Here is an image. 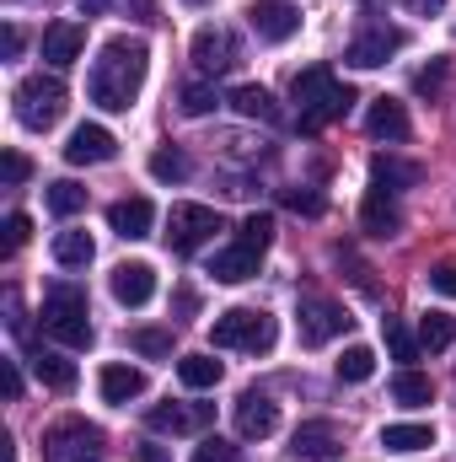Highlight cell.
<instances>
[{
	"instance_id": "obj_1",
	"label": "cell",
	"mask_w": 456,
	"mask_h": 462,
	"mask_svg": "<svg viewBox=\"0 0 456 462\" xmlns=\"http://www.w3.org/2000/svg\"><path fill=\"white\" fill-rule=\"evenodd\" d=\"M145 70H150V49L129 32H118L103 43V54L92 60V76H87V97L103 108V114H129L140 87H145Z\"/></svg>"
},
{
	"instance_id": "obj_2",
	"label": "cell",
	"mask_w": 456,
	"mask_h": 462,
	"mask_svg": "<svg viewBox=\"0 0 456 462\" xmlns=\"http://www.w3.org/2000/svg\"><path fill=\"white\" fill-rule=\"evenodd\" d=\"M290 97H296V108H301V129H323V124L343 118L349 114V103H354V92L343 87L328 65L301 70V76L290 81Z\"/></svg>"
},
{
	"instance_id": "obj_3",
	"label": "cell",
	"mask_w": 456,
	"mask_h": 462,
	"mask_svg": "<svg viewBox=\"0 0 456 462\" xmlns=\"http://www.w3.org/2000/svg\"><path fill=\"white\" fill-rule=\"evenodd\" d=\"M65 103H70V92H65V81L54 70L22 76L16 92H11V108H16V124L22 129H54L65 118Z\"/></svg>"
},
{
	"instance_id": "obj_4",
	"label": "cell",
	"mask_w": 456,
	"mask_h": 462,
	"mask_svg": "<svg viewBox=\"0 0 456 462\" xmlns=\"http://www.w3.org/2000/svg\"><path fill=\"white\" fill-rule=\"evenodd\" d=\"M274 318L269 312H258V307H231L221 312L215 323H210V339L215 349H247V355H269L274 349Z\"/></svg>"
},
{
	"instance_id": "obj_5",
	"label": "cell",
	"mask_w": 456,
	"mask_h": 462,
	"mask_svg": "<svg viewBox=\"0 0 456 462\" xmlns=\"http://www.w3.org/2000/svg\"><path fill=\"white\" fill-rule=\"evenodd\" d=\"M43 328L59 339L65 349H87L92 345V318H87V296L76 285H54L43 296Z\"/></svg>"
},
{
	"instance_id": "obj_6",
	"label": "cell",
	"mask_w": 456,
	"mask_h": 462,
	"mask_svg": "<svg viewBox=\"0 0 456 462\" xmlns=\"http://www.w3.org/2000/svg\"><path fill=\"white\" fill-rule=\"evenodd\" d=\"M43 457L49 462H103V430L87 420H59L43 436Z\"/></svg>"
},
{
	"instance_id": "obj_7",
	"label": "cell",
	"mask_w": 456,
	"mask_h": 462,
	"mask_svg": "<svg viewBox=\"0 0 456 462\" xmlns=\"http://www.w3.org/2000/svg\"><path fill=\"white\" fill-rule=\"evenodd\" d=\"M215 231H221V216H215L210 205H172L161 236H167L172 253H194V247H205Z\"/></svg>"
},
{
	"instance_id": "obj_8",
	"label": "cell",
	"mask_w": 456,
	"mask_h": 462,
	"mask_svg": "<svg viewBox=\"0 0 456 462\" xmlns=\"http://www.w3.org/2000/svg\"><path fill=\"white\" fill-rule=\"evenodd\" d=\"M194 65L205 70V76H226L242 65V38L221 27V22H210V27H199L194 32Z\"/></svg>"
},
{
	"instance_id": "obj_9",
	"label": "cell",
	"mask_w": 456,
	"mask_h": 462,
	"mask_svg": "<svg viewBox=\"0 0 456 462\" xmlns=\"http://www.w3.org/2000/svg\"><path fill=\"white\" fill-rule=\"evenodd\" d=\"M408 43V32L403 27H387V22H370L349 49H343V65H354V70H376V65H387L397 49Z\"/></svg>"
},
{
	"instance_id": "obj_10",
	"label": "cell",
	"mask_w": 456,
	"mask_h": 462,
	"mask_svg": "<svg viewBox=\"0 0 456 462\" xmlns=\"http://www.w3.org/2000/svg\"><path fill=\"white\" fill-rule=\"evenodd\" d=\"M247 27L263 38V43H290L301 32V11L290 0H252L247 5Z\"/></svg>"
},
{
	"instance_id": "obj_11",
	"label": "cell",
	"mask_w": 456,
	"mask_h": 462,
	"mask_svg": "<svg viewBox=\"0 0 456 462\" xmlns=\"http://www.w3.org/2000/svg\"><path fill=\"white\" fill-rule=\"evenodd\" d=\"M145 420H150V430H161V436H199V430H210L215 403H156Z\"/></svg>"
},
{
	"instance_id": "obj_12",
	"label": "cell",
	"mask_w": 456,
	"mask_h": 462,
	"mask_svg": "<svg viewBox=\"0 0 456 462\" xmlns=\"http://www.w3.org/2000/svg\"><path fill=\"white\" fill-rule=\"evenodd\" d=\"M343 328H349V312L339 301H301V345L306 349L333 345Z\"/></svg>"
},
{
	"instance_id": "obj_13",
	"label": "cell",
	"mask_w": 456,
	"mask_h": 462,
	"mask_svg": "<svg viewBox=\"0 0 456 462\" xmlns=\"http://www.w3.org/2000/svg\"><path fill=\"white\" fill-rule=\"evenodd\" d=\"M114 156H118L114 129H103V124H76L70 129V145H65L70 167H97V162H114Z\"/></svg>"
},
{
	"instance_id": "obj_14",
	"label": "cell",
	"mask_w": 456,
	"mask_h": 462,
	"mask_svg": "<svg viewBox=\"0 0 456 462\" xmlns=\"http://www.w3.org/2000/svg\"><path fill=\"white\" fill-rule=\"evenodd\" d=\"M339 447H343V430L333 420H306V425L290 436V452L301 462H339Z\"/></svg>"
},
{
	"instance_id": "obj_15",
	"label": "cell",
	"mask_w": 456,
	"mask_h": 462,
	"mask_svg": "<svg viewBox=\"0 0 456 462\" xmlns=\"http://www.w3.org/2000/svg\"><path fill=\"white\" fill-rule=\"evenodd\" d=\"M279 430V403L263 393H242L236 398V436L242 441H269Z\"/></svg>"
},
{
	"instance_id": "obj_16",
	"label": "cell",
	"mask_w": 456,
	"mask_h": 462,
	"mask_svg": "<svg viewBox=\"0 0 456 462\" xmlns=\"http://www.w3.org/2000/svg\"><path fill=\"white\" fill-rule=\"evenodd\" d=\"M108 291H114L118 307H145L150 296H156V269L150 263H118L114 274H108Z\"/></svg>"
},
{
	"instance_id": "obj_17",
	"label": "cell",
	"mask_w": 456,
	"mask_h": 462,
	"mask_svg": "<svg viewBox=\"0 0 456 462\" xmlns=\"http://www.w3.org/2000/svg\"><path fill=\"white\" fill-rule=\"evenodd\" d=\"M360 226L370 231V236H397V231H403V210H397L392 189L370 183V194H365V205H360Z\"/></svg>"
},
{
	"instance_id": "obj_18",
	"label": "cell",
	"mask_w": 456,
	"mask_h": 462,
	"mask_svg": "<svg viewBox=\"0 0 456 462\" xmlns=\"http://www.w3.org/2000/svg\"><path fill=\"white\" fill-rule=\"evenodd\" d=\"M81 49H87V27H81V22H54V27H43V60H49L54 70L76 65Z\"/></svg>"
},
{
	"instance_id": "obj_19",
	"label": "cell",
	"mask_w": 456,
	"mask_h": 462,
	"mask_svg": "<svg viewBox=\"0 0 456 462\" xmlns=\"http://www.w3.org/2000/svg\"><path fill=\"white\" fill-rule=\"evenodd\" d=\"M97 393H103V403H129V398L145 393V371L129 365V360H108L103 376H97Z\"/></svg>"
},
{
	"instance_id": "obj_20",
	"label": "cell",
	"mask_w": 456,
	"mask_h": 462,
	"mask_svg": "<svg viewBox=\"0 0 456 462\" xmlns=\"http://www.w3.org/2000/svg\"><path fill=\"white\" fill-rule=\"evenodd\" d=\"M108 226L123 236V242H134V236H150V226H156V205L150 199H118V205H108Z\"/></svg>"
},
{
	"instance_id": "obj_21",
	"label": "cell",
	"mask_w": 456,
	"mask_h": 462,
	"mask_svg": "<svg viewBox=\"0 0 456 462\" xmlns=\"http://www.w3.org/2000/svg\"><path fill=\"white\" fill-rule=\"evenodd\" d=\"M365 129H370L376 140H392V145L414 134V124H408V108H403L397 97H376V103H370V114H365Z\"/></svg>"
},
{
	"instance_id": "obj_22",
	"label": "cell",
	"mask_w": 456,
	"mask_h": 462,
	"mask_svg": "<svg viewBox=\"0 0 456 462\" xmlns=\"http://www.w3.org/2000/svg\"><path fill=\"white\" fill-rule=\"evenodd\" d=\"M258 258L263 253H252V247H226V253H215V263H210V274L221 280V285H242V280H252L258 274Z\"/></svg>"
},
{
	"instance_id": "obj_23",
	"label": "cell",
	"mask_w": 456,
	"mask_h": 462,
	"mask_svg": "<svg viewBox=\"0 0 456 462\" xmlns=\"http://www.w3.org/2000/svg\"><path fill=\"white\" fill-rule=\"evenodd\" d=\"M419 178H424L419 162H397V156H376V162H370V183H381V189H392V194H397V189H414Z\"/></svg>"
},
{
	"instance_id": "obj_24",
	"label": "cell",
	"mask_w": 456,
	"mask_h": 462,
	"mask_svg": "<svg viewBox=\"0 0 456 462\" xmlns=\"http://www.w3.org/2000/svg\"><path fill=\"white\" fill-rule=\"evenodd\" d=\"M32 371H38V382L54 387V393H70V387H76V365H70L59 349H38V355H32Z\"/></svg>"
},
{
	"instance_id": "obj_25",
	"label": "cell",
	"mask_w": 456,
	"mask_h": 462,
	"mask_svg": "<svg viewBox=\"0 0 456 462\" xmlns=\"http://www.w3.org/2000/svg\"><path fill=\"white\" fill-rule=\"evenodd\" d=\"M221 376H226V365H221L215 355H183V360H178V382H183V387H194V393L215 387Z\"/></svg>"
},
{
	"instance_id": "obj_26",
	"label": "cell",
	"mask_w": 456,
	"mask_h": 462,
	"mask_svg": "<svg viewBox=\"0 0 456 462\" xmlns=\"http://www.w3.org/2000/svg\"><path fill=\"white\" fill-rule=\"evenodd\" d=\"M392 398H397L403 409H424V403L435 398V382H430L424 371H414V365H403V371L392 376Z\"/></svg>"
},
{
	"instance_id": "obj_27",
	"label": "cell",
	"mask_w": 456,
	"mask_h": 462,
	"mask_svg": "<svg viewBox=\"0 0 456 462\" xmlns=\"http://www.w3.org/2000/svg\"><path fill=\"white\" fill-rule=\"evenodd\" d=\"M231 108L247 114V118H263V124H279V118H285L269 87H236V92H231Z\"/></svg>"
},
{
	"instance_id": "obj_28",
	"label": "cell",
	"mask_w": 456,
	"mask_h": 462,
	"mask_svg": "<svg viewBox=\"0 0 456 462\" xmlns=\"http://www.w3.org/2000/svg\"><path fill=\"white\" fill-rule=\"evenodd\" d=\"M92 253H97V247H92L87 231H59V236H54V263H59V269H87Z\"/></svg>"
},
{
	"instance_id": "obj_29",
	"label": "cell",
	"mask_w": 456,
	"mask_h": 462,
	"mask_svg": "<svg viewBox=\"0 0 456 462\" xmlns=\"http://www.w3.org/2000/svg\"><path fill=\"white\" fill-rule=\"evenodd\" d=\"M381 447L408 457V452H424V447H435V430H430V425H387V430H381Z\"/></svg>"
},
{
	"instance_id": "obj_30",
	"label": "cell",
	"mask_w": 456,
	"mask_h": 462,
	"mask_svg": "<svg viewBox=\"0 0 456 462\" xmlns=\"http://www.w3.org/2000/svg\"><path fill=\"white\" fill-rule=\"evenodd\" d=\"M215 145L226 151L231 162H263V156H269V145H263L258 134H242V129H221Z\"/></svg>"
},
{
	"instance_id": "obj_31",
	"label": "cell",
	"mask_w": 456,
	"mask_h": 462,
	"mask_svg": "<svg viewBox=\"0 0 456 462\" xmlns=\"http://www.w3.org/2000/svg\"><path fill=\"white\" fill-rule=\"evenodd\" d=\"M376 376V349L370 345H349L339 355V382H370Z\"/></svg>"
},
{
	"instance_id": "obj_32",
	"label": "cell",
	"mask_w": 456,
	"mask_h": 462,
	"mask_svg": "<svg viewBox=\"0 0 456 462\" xmlns=\"http://www.w3.org/2000/svg\"><path fill=\"white\" fill-rule=\"evenodd\" d=\"M456 345V323L446 312H430L424 323H419V349H430V355H441V349Z\"/></svg>"
},
{
	"instance_id": "obj_33",
	"label": "cell",
	"mask_w": 456,
	"mask_h": 462,
	"mask_svg": "<svg viewBox=\"0 0 456 462\" xmlns=\"http://www.w3.org/2000/svg\"><path fill=\"white\" fill-rule=\"evenodd\" d=\"M49 210L54 216H76V210H87V189L81 183H70V178H59V183H49Z\"/></svg>"
},
{
	"instance_id": "obj_34",
	"label": "cell",
	"mask_w": 456,
	"mask_h": 462,
	"mask_svg": "<svg viewBox=\"0 0 456 462\" xmlns=\"http://www.w3.org/2000/svg\"><path fill=\"white\" fill-rule=\"evenodd\" d=\"M236 242H242V247H252V253H269V242H274V216L252 210V216L236 226Z\"/></svg>"
},
{
	"instance_id": "obj_35",
	"label": "cell",
	"mask_w": 456,
	"mask_h": 462,
	"mask_svg": "<svg viewBox=\"0 0 456 462\" xmlns=\"http://www.w3.org/2000/svg\"><path fill=\"white\" fill-rule=\"evenodd\" d=\"M150 178H161V183H183V178H188V156H183L178 145H161V151L150 156Z\"/></svg>"
},
{
	"instance_id": "obj_36",
	"label": "cell",
	"mask_w": 456,
	"mask_h": 462,
	"mask_svg": "<svg viewBox=\"0 0 456 462\" xmlns=\"http://www.w3.org/2000/svg\"><path fill=\"white\" fill-rule=\"evenodd\" d=\"M387 349H392V360H403V365H408V360H419V339H414L397 318H387Z\"/></svg>"
},
{
	"instance_id": "obj_37",
	"label": "cell",
	"mask_w": 456,
	"mask_h": 462,
	"mask_svg": "<svg viewBox=\"0 0 456 462\" xmlns=\"http://www.w3.org/2000/svg\"><path fill=\"white\" fill-rule=\"evenodd\" d=\"M215 103H221V97H215V87H205V81H194V87H183V103H178V108H183L188 118H205L210 108H215Z\"/></svg>"
},
{
	"instance_id": "obj_38",
	"label": "cell",
	"mask_w": 456,
	"mask_h": 462,
	"mask_svg": "<svg viewBox=\"0 0 456 462\" xmlns=\"http://www.w3.org/2000/svg\"><path fill=\"white\" fill-rule=\"evenodd\" d=\"M134 349H140L145 360H167V355H172V334H167V328H140V334H134Z\"/></svg>"
},
{
	"instance_id": "obj_39",
	"label": "cell",
	"mask_w": 456,
	"mask_h": 462,
	"mask_svg": "<svg viewBox=\"0 0 456 462\" xmlns=\"http://www.w3.org/2000/svg\"><path fill=\"white\" fill-rule=\"evenodd\" d=\"M27 236H32V221H27V216H5V236H0V258H11V253H16V247L27 242Z\"/></svg>"
},
{
	"instance_id": "obj_40",
	"label": "cell",
	"mask_w": 456,
	"mask_h": 462,
	"mask_svg": "<svg viewBox=\"0 0 456 462\" xmlns=\"http://www.w3.org/2000/svg\"><path fill=\"white\" fill-rule=\"evenodd\" d=\"M194 462H236V447L221 441V436H205V441L194 447Z\"/></svg>"
},
{
	"instance_id": "obj_41",
	"label": "cell",
	"mask_w": 456,
	"mask_h": 462,
	"mask_svg": "<svg viewBox=\"0 0 456 462\" xmlns=\"http://www.w3.org/2000/svg\"><path fill=\"white\" fill-rule=\"evenodd\" d=\"M285 205L296 216H323V194L317 189H285Z\"/></svg>"
},
{
	"instance_id": "obj_42",
	"label": "cell",
	"mask_w": 456,
	"mask_h": 462,
	"mask_svg": "<svg viewBox=\"0 0 456 462\" xmlns=\"http://www.w3.org/2000/svg\"><path fill=\"white\" fill-rule=\"evenodd\" d=\"M430 291H441V296H451L456 301V258H446V263L430 269Z\"/></svg>"
},
{
	"instance_id": "obj_43",
	"label": "cell",
	"mask_w": 456,
	"mask_h": 462,
	"mask_svg": "<svg viewBox=\"0 0 456 462\" xmlns=\"http://www.w3.org/2000/svg\"><path fill=\"white\" fill-rule=\"evenodd\" d=\"M27 172H32V162H27L22 151H5V189H22Z\"/></svg>"
},
{
	"instance_id": "obj_44",
	"label": "cell",
	"mask_w": 456,
	"mask_h": 462,
	"mask_svg": "<svg viewBox=\"0 0 456 462\" xmlns=\"http://www.w3.org/2000/svg\"><path fill=\"white\" fill-rule=\"evenodd\" d=\"M0 393L16 403L22 398V371H16V360H0Z\"/></svg>"
},
{
	"instance_id": "obj_45",
	"label": "cell",
	"mask_w": 456,
	"mask_h": 462,
	"mask_svg": "<svg viewBox=\"0 0 456 462\" xmlns=\"http://www.w3.org/2000/svg\"><path fill=\"white\" fill-rule=\"evenodd\" d=\"M441 81H446V60H435L430 70H419V81H414V87H419V92H435Z\"/></svg>"
},
{
	"instance_id": "obj_46",
	"label": "cell",
	"mask_w": 456,
	"mask_h": 462,
	"mask_svg": "<svg viewBox=\"0 0 456 462\" xmlns=\"http://www.w3.org/2000/svg\"><path fill=\"white\" fill-rule=\"evenodd\" d=\"M114 11H129V16L150 22V16H156V0H114Z\"/></svg>"
},
{
	"instance_id": "obj_47",
	"label": "cell",
	"mask_w": 456,
	"mask_h": 462,
	"mask_svg": "<svg viewBox=\"0 0 456 462\" xmlns=\"http://www.w3.org/2000/svg\"><path fill=\"white\" fill-rule=\"evenodd\" d=\"M403 5H408V11H414V16H435V11H441V5H446V0H403Z\"/></svg>"
},
{
	"instance_id": "obj_48",
	"label": "cell",
	"mask_w": 456,
	"mask_h": 462,
	"mask_svg": "<svg viewBox=\"0 0 456 462\" xmlns=\"http://www.w3.org/2000/svg\"><path fill=\"white\" fill-rule=\"evenodd\" d=\"M22 54V27H5V60H16Z\"/></svg>"
},
{
	"instance_id": "obj_49",
	"label": "cell",
	"mask_w": 456,
	"mask_h": 462,
	"mask_svg": "<svg viewBox=\"0 0 456 462\" xmlns=\"http://www.w3.org/2000/svg\"><path fill=\"white\" fill-rule=\"evenodd\" d=\"M140 462H172V457H167V447H156V441H145V447H140Z\"/></svg>"
},
{
	"instance_id": "obj_50",
	"label": "cell",
	"mask_w": 456,
	"mask_h": 462,
	"mask_svg": "<svg viewBox=\"0 0 456 462\" xmlns=\"http://www.w3.org/2000/svg\"><path fill=\"white\" fill-rule=\"evenodd\" d=\"M81 5V16H103V11H114V0H76Z\"/></svg>"
},
{
	"instance_id": "obj_51",
	"label": "cell",
	"mask_w": 456,
	"mask_h": 462,
	"mask_svg": "<svg viewBox=\"0 0 456 462\" xmlns=\"http://www.w3.org/2000/svg\"><path fill=\"white\" fill-rule=\"evenodd\" d=\"M188 5H199V0H188Z\"/></svg>"
}]
</instances>
